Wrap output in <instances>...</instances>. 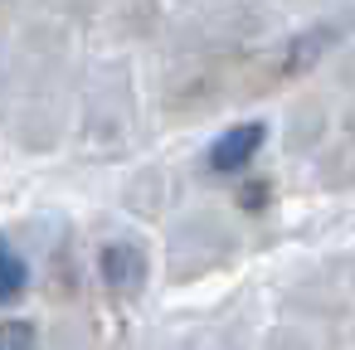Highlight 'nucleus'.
I'll return each instance as SVG.
<instances>
[{"mask_svg":"<svg viewBox=\"0 0 355 350\" xmlns=\"http://www.w3.org/2000/svg\"><path fill=\"white\" fill-rule=\"evenodd\" d=\"M25 282H30V268H25V258L0 238V306L6 301H15L20 292H25Z\"/></svg>","mask_w":355,"mask_h":350,"instance_id":"7ed1b4c3","label":"nucleus"},{"mask_svg":"<svg viewBox=\"0 0 355 350\" xmlns=\"http://www.w3.org/2000/svg\"><path fill=\"white\" fill-rule=\"evenodd\" d=\"M0 350H35V326L30 321H0Z\"/></svg>","mask_w":355,"mask_h":350,"instance_id":"20e7f679","label":"nucleus"},{"mask_svg":"<svg viewBox=\"0 0 355 350\" xmlns=\"http://www.w3.org/2000/svg\"><path fill=\"white\" fill-rule=\"evenodd\" d=\"M103 272H107L112 292H127L132 297L141 287V277H146V258H141L137 243H107L103 248Z\"/></svg>","mask_w":355,"mask_h":350,"instance_id":"f03ea898","label":"nucleus"},{"mask_svg":"<svg viewBox=\"0 0 355 350\" xmlns=\"http://www.w3.org/2000/svg\"><path fill=\"white\" fill-rule=\"evenodd\" d=\"M258 146H263V122H239V127H229V132L209 146V170L229 175V170L248 166Z\"/></svg>","mask_w":355,"mask_h":350,"instance_id":"f257e3e1","label":"nucleus"}]
</instances>
